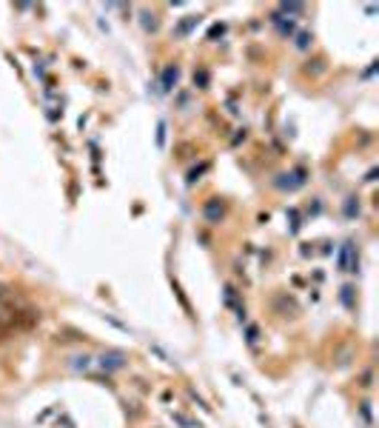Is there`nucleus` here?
<instances>
[{
	"label": "nucleus",
	"instance_id": "f257e3e1",
	"mask_svg": "<svg viewBox=\"0 0 379 428\" xmlns=\"http://www.w3.org/2000/svg\"><path fill=\"white\" fill-rule=\"evenodd\" d=\"M206 214H208V220H217V217H222V206L211 203V206L206 209Z\"/></svg>",
	"mask_w": 379,
	"mask_h": 428
},
{
	"label": "nucleus",
	"instance_id": "f03ea898",
	"mask_svg": "<svg viewBox=\"0 0 379 428\" xmlns=\"http://www.w3.org/2000/svg\"><path fill=\"white\" fill-rule=\"evenodd\" d=\"M108 360V368H120L123 365V357L120 354H108V357H103V363Z\"/></svg>",
	"mask_w": 379,
	"mask_h": 428
}]
</instances>
